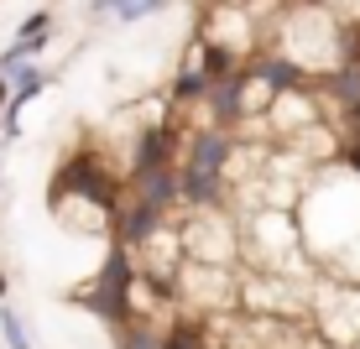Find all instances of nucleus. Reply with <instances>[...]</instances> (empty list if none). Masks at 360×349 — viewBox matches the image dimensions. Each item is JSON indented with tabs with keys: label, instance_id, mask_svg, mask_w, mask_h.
<instances>
[{
	"label": "nucleus",
	"instance_id": "nucleus-1",
	"mask_svg": "<svg viewBox=\"0 0 360 349\" xmlns=\"http://www.w3.org/2000/svg\"><path fill=\"white\" fill-rule=\"evenodd\" d=\"M126 178H115L110 172V162L105 152H94V146H73V152L58 162V172H53V188H47V204H53V214L68 204H89L94 214H115L120 204H126Z\"/></svg>",
	"mask_w": 360,
	"mask_h": 349
},
{
	"label": "nucleus",
	"instance_id": "nucleus-2",
	"mask_svg": "<svg viewBox=\"0 0 360 349\" xmlns=\"http://www.w3.org/2000/svg\"><path fill=\"white\" fill-rule=\"evenodd\" d=\"M73 297H79L94 318H105L110 329L131 323V318H136V251H126V245H110L99 277H94L89 287H79Z\"/></svg>",
	"mask_w": 360,
	"mask_h": 349
},
{
	"label": "nucleus",
	"instance_id": "nucleus-3",
	"mask_svg": "<svg viewBox=\"0 0 360 349\" xmlns=\"http://www.w3.org/2000/svg\"><path fill=\"white\" fill-rule=\"evenodd\" d=\"M183 141H188V136L172 126V120L146 126L141 136H136V152H131V178H136V172H157V167H178Z\"/></svg>",
	"mask_w": 360,
	"mask_h": 349
},
{
	"label": "nucleus",
	"instance_id": "nucleus-4",
	"mask_svg": "<svg viewBox=\"0 0 360 349\" xmlns=\"http://www.w3.org/2000/svg\"><path fill=\"white\" fill-rule=\"evenodd\" d=\"M157 349H209V318L188 313V308H172V318L162 323Z\"/></svg>",
	"mask_w": 360,
	"mask_h": 349
},
{
	"label": "nucleus",
	"instance_id": "nucleus-5",
	"mask_svg": "<svg viewBox=\"0 0 360 349\" xmlns=\"http://www.w3.org/2000/svg\"><path fill=\"white\" fill-rule=\"evenodd\" d=\"M324 297H329V303H350V308H355V329H350V334L324 329V339H334L340 349H355V344H360V287H350V282H329ZM319 318H350V313H319Z\"/></svg>",
	"mask_w": 360,
	"mask_h": 349
},
{
	"label": "nucleus",
	"instance_id": "nucleus-6",
	"mask_svg": "<svg viewBox=\"0 0 360 349\" xmlns=\"http://www.w3.org/2000/svg\"><path fill=\"white\" fill-rule=\"evenodd\" d=\"M209 89H214V84H209V73L198 63H178V79H172L167 99H172V110H188V105H204Z\"/></svg>",
	"mask_w": 360,
	"mask_h": 349
},
{
	"label": "nucleus",
	"instance_id": "nucleus-7",
	"mask_svg": "<svg viewBox=\"0 0 360 349\" xmlns=\"http://www.w3.org/2000/svg\"><path fill=\"white\" fill-rule=\"evenodd\" d=\"M157 339H162L157 318H131L115 329V349H157Z\"/></svg>",
	"mask_w": 360,
	"mask_h": 349
},
{
	"label": "nucleus",
	"instance_id": "nucleus-8",
	"mask_svg": "<svg viewBox=\"0 0 360 349\" xmlns=\"http://www.w3.org/2000/svg\"><path fill=\"white\" fill-rule=\"evenodd\" d=\"M167 0H94V16H115V21H141L152 11H162Z\"/></svg>",
	"mask_w": 360,
	"mask_h": 349
},
{
	"label": "nucleus",
	"instance_id": "nucleus-9",
	"mask_svg": "<svg viewBox=\"0 0 360 349\" xmlns=\"http://www.w3.org/2000/svg\"><path fill=\"white\" fill-rule=\"evenodd\" d=\"M0 334H6V344H11V349H32L27 329H21V313H16L11 303H0Z\"/></svg>",
	"mask_w": 360,
	"mask_h": 349
},
{
	"label": "nucleus",
	"instance_id": "nucleus-10",
	"mask_svg": "<svg viewBox=\"0 0 360 349\" xmlns=\"http://www.w3.org/2000/svg\"><path fill=\"white\" fill-rule=\"evenodd\" d=\"M37 37H53V11H32V16L21 21L16 42H37Z\"/></svg>",
	"mask_w": 360,
	"mask_h": 349
},
{
	"label": "nucleus",
	"instance_id": "nucleus-11",
	"mask_svg": "<svg viewBox=\"0 0 360 349\" xmlns=\"http://www.w3.org/2000/svg\"><path fill=\"white\" fill-rule=\"evenodd\" d=\"M334 157L345 162V172H350V178H360V131L340 136V146H334Z\"/></svg>",
	"mask_w": 360,
	"mask_h": 349
},
{
	"label": "nucleus",
	"instance_id": "nucleus-12",
	"mask_svg": "<svg viewBox=\"0 0 360 349\" xmlns=\"http://www.w3.org/2000/svg\"><path fill=\"white\" fill-rule=\"evenodd\" d=\"M345 110H350V131H360V99H350Z\"/></svg>",
	"mask_w": 360,
	"mask_h": 349
},
{
	"label": "nucleus",
	"instance_id": "nucleus-13",
	"mask_svg": "<svg viewBox=\"0 0 360 349\" xmlns=\"http://www.w3.org/2000/svg\"><path fill=\"white\" fill-rule=\"evenodd\" d=\"M6 105H11V84L0 79V115H6Z\"/></svg>",
	"mask_w": 360,
	"mask_h": 349
},
{
	"label": "nucleus",
	"instance_id": "nucleus-14",
	"mask_svg": "<svg viewBox=\"0 0 360 349\" xmlns=\"http://www.w3.org/2000/svg\"><path fill=\"white\" fill-rule=\"evenodd\" d=\"M6 292H11V282H6V266H0V303H6Z\"/></svg>",
	"mask_w": 360,
	"mask_h": 349
}]
</instances>
